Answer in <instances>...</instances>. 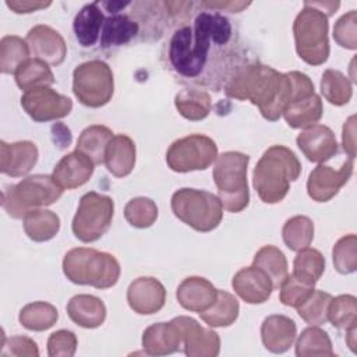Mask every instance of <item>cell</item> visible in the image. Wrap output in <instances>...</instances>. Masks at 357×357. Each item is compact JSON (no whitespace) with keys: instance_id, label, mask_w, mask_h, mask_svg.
I'll use <instances>...</instances> for the list:
<instances>
[{"instance_id":"obj_36","label":"cell","mask_w":357,"mask_h":357,"mask_svg":"<svg viewBox=\"0 0 357 357\" xmlns=\"http://www.w3.org/2000/svg\"><path fill=\"white\" fill-rule=\"evenodd\" d=\"M298 254L293 262V276L298 280L314 284L321 279L325 271V258L315 248H303L297 251Z\"/></svg>"},{"instance_id":"obj_5","label":"cell","mask_w":357,"mask_h":357,"mask_svg":"<svg viewBox=\"0 0 357 357\" xmlns=\"http://www.w3.org/2000/svg\"><path fill=\"white\" fill-rule=\"evenodd\" d=\"M250 156L237 151L218 155L213 167V181L223 209L237 213L248 206L250 190L247 183V167Z\"/></svg>"},{"instance_id":"obj_41","label":"cell","mask_w":357,"mask_h":357,"mask_svg":"<svg viewBox=\"0 0 357 357\" xmlns=\"http://www.w3.org/2000/svg\"><path fill=\"white\" fill-rule=\"evenodd\" d=\"M328 321L342 331L354 326L357 324V298L351 294L332 297L328 305Z\"/></svg>"},{"instance_id":"obj_28","label":"cell","mask_w":357,"mask_h":357,"mask_svg":"<svg viewBox=\"0 0 357 357\" xmlns=\"http://www.w3.org/2000/svg\"><path fill=\"white\" fill-rule=\"evenodd\" d=\"M324 113V106L319 95L315 92L291 100L283 110V117L291 128H307L317 124Z\"/></svg>"},{"instance_id":"obj_16","label":"cell","mask_w":357,"mask_h":357,"mask_svg":"<svg viewBox=\"0 0 357 357\" xmlns=\"http://www.w3.org/2000/svg\"><path fill=\"white\" fill-rule=\"evenodd\" d=\"M31 53L49 66H59L67 56V45L63 36L49 25H35L25 38Z\"/></svg>"},{"instance_id":"obj_53","label":"cell","mask_w":357,"mask_h":357,"mask_svg":"<svg viewBox=\"0 0 357 357\" xmlns=\"http://www.w3.org/2000/svg\"><path fill=\"white\" fill-rule=\"evenodd\" d=\"M356 333H357V326H351L349 329H346V343L349 346V349L353 353H357V340H356Z\"/></svg>"},{"instance_id":"obj_52","label":"cell","mask_w":357,"mask_h":357,"mask_svg":"<svg viewBox=\"0 0 357 357\" xmlns=\"http://www.w3.org/2000/svg\"><path fill=\"white\" fill-rule=\"evenodd\" d=\"M310 6L318 8L319 11H322L324 14H326L328 17H331L333 13H336V10L339 8L340 3L339 1H307Z\"/></svg>"},{"instance_id":"obj_1","label":"cell","mask_w":357,"mask_h":357,"mask_svg":"<svg viewBox=\"0 0 357 357\" xmlns=\"http://www.w3.org/2000/svg\"><path fill=\"white\" fill-rule=\"evenodd\" d=\"M233 36L230 21L218 11H201L194 28L184 25L174 31L169 40L167 60L173 71L188 79L201 82L208 66L218 64L229 54Z\"/></svg>"},{"instance_id":"obj_14","label":"cell","mask_w":357,"mask_h":357,"mask_svg":"<svg viewBox=\"0 0 357 357\" xmlns=\"http://www.w3.org/2000/svg\"><path fill=\"white\" fill-rule=\"evenodd\" d=\"M127 303L139 315H152L160 311L166 303L165 286L152 276L134 279L127 289Z\"/></svg>"},{"instance_id":"obj_17","label":"cell","mask_w":357,"mask_h":357,"mask_svg":"<svg viewBox=\"0 0 357 357\" xmlns=\"http://www.w3.org/2000/svg\"><path fill=\"white\" fill-rule=\"evenodd\" d=\"M297 146L304 156L314 163H324L337 153V141L333 131L324 124L304 128L296 138Z\"/></svg>"},{"instance_id":"obj_46","label":"cell","mask_w":357,"mask_h":357,"mask_svg":"<svg viewBox=\"0 0 357 357\" xmlns=\"http://www.w3.org/2000/svg\"><path fill=\"white\" fill-rule=\"evenodd\" d=\"M335 42L344 49H357V11L350 10L343 14L333 26Z\"/></svg>"},{"instance_id":"obj_35","label":"cell","mask_w":357,"mask_h":357,"mask_svg":"<svg viewBox=\"0 0 357 357\" xmlns=\"http://www.w3.org/2000/svg\"><path fill=\"white\" fill-rule=\"evenodd\" d=\"M18 319L25 329L42 332L52 328L57 322L59 311L50 303L33 301L21 308Z\"/></svg>"},{"instance_id":"obj_10","label":"cell","mask_w":357,"mask_h":357,"mask_svg":"<svg viewBox=\"0 0 357 357\" xmlns=\"http://www.w3.org/2000/svg\"><path fill=\"white\" fill-rule=\"evenodd\" d=\"M113 215V199L107 195L89 191L79 199L71 225L73 233L82 243H93L109 230Z\"/></svg>"},{"instance_id":"obj_30","label":"cell","mask_w":357,"mask_h":357,"mask_svg":"<svg viewBox=\"0 0 357 357\" xmlns=\"http://www.w3.org/2000/svg\"><path fill=\"white\" fill-rule=\"evenodd\" d=\"M24 230L32 241H49L60 230V218L45 208L29 211L24 216Z\"/></svg>"},{"instance_id":"obj_42","label":"cell","mask_w":357,"mask_h":357,"mask_svg":"<svg viewBox=\"0 0 357 357\" xmlns=\"http://www.w3.org/2000/svg\"><path fill=\"white\" fill-rule=\"evenodd\" d=\"M126 220L137 229L151 227L158 219V206L148 197H135L124 206Z\"/></svg>"},{"instance_id":"obj_9","label":"cell","mask_w":357,"mask_h":357,"mask_svg":"<svg viewBox=\"0 0 357 357\" xmlns=\"http://www.w3.org/2000/svg\"><path fill=\"white\" fill-rule=\"evenodd\" d=\"M73 92L88 107L107 105L114 93L113 71L102 60H89L77 66L73 71Z\"/></svg>"},{"instance_id":"obj_3","label":"cell","mask_w":357,"mask_h":357,"mask_svg":"<svg viewBox=\"0 0 357 357\" xmlns=\"http://www.w3.org/2000/svg\"><path fill=\"white\" fill-rule=\"evenodd\" d=\"M301 173V163L296 153L284 145H272L257 162L252 184L265 204L280 202Z\"/></svg>"},{"instance_id":"obj_50","label":"cell","mask_w":357,"mask_h":357,"mask_svg":"<svg viewBox=\"0 0 357 357\" xmlns=\"http://www.w3.org/2000/svg\"><path fill=\"white\" fill-rule=\"evenodd\" d=\"M52 4V1H36V0H7L6 6L17 13V14H28V13H35L39 11L42 8H46Z\"/></svg>"},{"instance_id":"obj_24","label":"cell","mask_w":357,"mask_h":357,"mask_svg":"<svg viewBox=\"0 0 357 357\" xmlns=\"http://www.w3.org/2000/svg\"><path fill=\"white\" fill-rule=\"evenodd\" d=\"M70 319L81 328L95 329L106 319L105 303L92 294H77L67 304Z\"/></svg>"},{"instance_id":"obj_44","label":"cell","mask_w":357,"mask_h":357,"mask_svg":"<svg viewBox=\"0 0 357 357\" xmlns=\"http://www.w3.org/2000/svg\"><path fill=\"white\" fill-rule=\"evenodd\" d=\"M335 269L342 275H349L357 269V237L346 234L340 237L332 250Z\"/></svg>"},{"instance_id":"obj_45","label":"cell","mask_w":357,"mask_h":357,"mask_svg":"<svg viewBox=\"0 0 357 357\" xmlns=\"http://www.w3.org/2000/svg\"><path fill=\"white\" fill-rule=\"evenodd\" d=\"M314 284L304 283L293 275H289L279 287V300L287 307L297 308L308 298V296L314 291Z\"/></svg>"},{"instance_id":"obj_49","label":"cell","mask_w":357,"mask_h":357,"mask_svg":"<svg viewBox=\"0 0 357 357\" xmlns=\"http://www.w3.org/2000/svg\"><path fill=\"white\" fill-rule=\"evenodd\" d=\"M342 145L343 151L347 153L349 158H356V116H350L342 130Z\"/></svg>"},{"instance_id":"obj_6","label":"cell","mask_w":357,"mask_h":357,"mask_svg":"<svg viewBox=\"0 0 357 357\" xmlns=\"http://www.w3.org/2000/svg\"><path fill=\"white\" fill-rule=\"evenodd\" d=\"M63 191L53 176L32 174L3 190L1 206L11 218L24 219L29 211L54 204Z\"/></svg>"},{"instance_id":"obj_7","label":"cell","mask_w":357,"mask_h":357,"mask_svg":"<svg viewBox=\"0 0 357 357\" xmlns=\"http://www.w3.org/2000/svg\"><path fill=\"white\" fill-rule=\"evenodd\" d=\"M328 15L304 3L293 24L296 52L310 66L324 64L331 53L328 38Z\"/></svg>"},{"instance_id":"obj_19","label":"cell","mask_w":357,"mask_h":357,"mask_svg":"<svg viewBox=\"0 0 357 357\" xmlns=\"http://www.w3.org/2000/svg\"><path fill=\"white\" fill-rule=\"evenodd\" d=\"M38 148L32 141L0 142V170L10 177L28 174L38 162Z\"/></svg>"},{"instance_id":"obj_39","label":"cell","mask_w":357,"mask_h":357,"mask_svg":"<svg viewBox=\"0 0 357 357\" xmlns=\"http://www.w3.org/2000/svg\"><path fill=\"white\" fill-rule=\"evenodd\" d=\"M29 46L25 39L7 35L0 40V71L3 74H15L20 66L29 59Z\"/></svg>"},{"instance_id":"obj_23","label":"cell","mask_w":357,"mask_h":357,"mask_svg":"<svg viewBox=\"0 0 357 357\" xmlns=\"http://www.w3.org/2000/svg\"><path fill=\"white\" fill-rule=\"evenodd\" d=\"M297 336L296 322L280 314L269 315L261 325V339L271 353H284L290 349Z\"/></svg>"},{"instance_id":"obj_18","label":"cell","mask_w":357,"mask_h":357,"mask_svg":"<svg viewBox=\"0 0 357 357\" xmlns=\"http://www.w3.org/2000/svg\"><path fill=\"white\" fill-rule=\"evenodd\" d=\"M231 287L248 304H262L273 291V283L269 276L254 265L237 271L231 279Z\"/></svg>"},{"instance_id":"obj_11","label":"cell","mask_w":357,"mask_h":357,"mask_svg":"<svg viewBox=\"0 0 357 357\" xmlns=\"http://www.w3.org/2000/svg\"><path fill=\"white\" fill-rule=\"evenodd\" d=\"M218 158V145L208 135L191 134L176 139L166 152L167 166L177 173L208 169Z\"/></svg>"},{"instance_id":"obj_21","label":"cell","mask_w":357,"mask_h":357,"mask_svg":"<svg viewBox=\"0 0 357 357\" xmlns=\"http://www.w3.org/2000/svg\"><path fill=\"white\" fill-rule=\"evenodd\" d=\"M183 344V331L173 318L169 322H158L148 326L142 333V347L146 354L166 356L176 353Z\"/></svg>"},{"instance_id":"obj_34","label":"cell","mask_w":357,"mask_h":357,"mask_svg":"<svg viewBox=\"0 0 357 357\" xmlns=\"http://www.w3.org/2000/svg\"><path fill=\"white\" fill-rule=\"evenodd\" d=\"M14 75L18 88L24 92L33 88L50 86L56 81L49 64L35 57L24 61Z\"/></svg>"},{"instance_id":"obj_2","label":"cell","mask_w":357,"mask_h":357,"mask_svg":"<svg viewBox=\"0 0 357 357\" xmlns=\"http://www.w3.org/2000/svg\"><path fill=\"white\" fill-rule=\"evenodd\" d=\"M229 98L250 100L262 117L276 121L291 100V81L289 74L280 73L262 63L238 67L225 85Z\"/></svg>"},{"instance_id":"obj_47","label":"cell","mask_w":357,"mask_h":357,"mask_svg":"<svg viewBox=\"0 0 357 357\" xmlns=\"http://www.w3.org/2000/svg\"><path fill=\"white\" fill-rule=\"evenodd\" d=\"M1 357H38L39 349L35 340L28 336H11L6 337L3 333L1 340Z\"/></svg>"},{"instance_id":"obj_31","label":"cell","mask_w":357,"mask_h":357,"mask_svg":"<svg viewBox=\"0 0 357 357\" xmlns=\"http://www.w3.org/2000/svg\"><path fill=\"white\" fill-rule=\"evenodd\" d=\"M238 312V300L229 291L218 290L215 303L208 310L199 312V317L206 325L212 328H226L236 322Z\"/></svg>"},{"instance_id":"obj_32","label":"cell","mask_w":357,"mask_h":357,"mask_svg":"<svg viewBox=\"0 0 357 357\" xmlns=\"http://www.w3.org/2000/svg\"><path fill=\"white\" fill-rule=\"evenodd\" d=\"M174 106L177 112L187 120L199 121L208 117L212 102L208 92L195 88L181 89L174 96Z\"/></svg>"},{"instance_id":"obj_38","label":"cell","mask_w":357,"mask_h":357,"mask_svg":"<svg viewBox=\"0 0 357 357\" xmlns=\"http://www.w3.org/2000/svg\"><path fill=\"white\" fill-rule=\"evenodd\" d=\"M321 93L331 105L343 106L349 103L353 96V85L343 73L328 68L321 78Z\"/></svg>"},{"instance_id":"obj_25","label":"cell","mask_w":357,"mask_h":357,"mask_svg":"<svg viewBox=\"0 0 357 357\" xmlns=\"http://www.w3.org/2000/svg\"><path fill=\"white\" fill-rule=\"evenodd\" d=\"M135 144L128 135H113L105 153L106 169L114 177H126L132 172L135 166Z\"/></svg>"},{"instance_id":"obj_40","label":"cell","mask_w":357,"mask_h":357,"mask_svg":"<svg viewBox=\"0 0 357 357\" xmlns=\"http://www.w3.org/2000/svg\"><path fill=\"white\" fill-rule=\"evenodd\" d=\"M282 237L291 251L307 248L314 240V223L308 216L296 215L283 225Z\"/></svg>"},{"instance_id":"obj_15","label":"cell","mask_w":357,"mask_h":357,"mask_svg":"<svg viewBox=\"0 0 357 357\" xmlns=\"http://www.w3.org/2000/svg\"><path fill=\"white\" fill-rule=\"evenodd\" d=\"M183 331L184 353L188 357H216L220 351L219 335L208 328L201 326L194 318L176 317Z\"/></svg>"},{"instance_id":"obj_12","label":"cell","mask_w":357,"mask_h":357,"mask_svg":"<svg viewBox=\"0 0 357 357\" xmlns=\"http://www.w3.org/2000/svg\"><path fill=\"white\" fill-rule=\"evenodd\" d=\"M21 106L33 121L45 123L68 116L73 110V100L50 86H40L25 91L21 96Z\"/></svg>"},{"instance_id":"obj_43","label":"cell","mask_w":357,"mask_h":357,"mask_svg":"<svg viewBox=\"0 0 357 357\" xmlns=\"http://www.w3.org/2000/svg\"><path fill=\"white\" fill-rule=\"evenodd\" d=\"M332 296L324 290H315L308 296V298L297 307V312L310 325H322L328 321V305Z\"/></svg>"},{"instance_id":"obj_4","label":"cell","mask_w":357,"mask_h":357,"mask_svg":"<svg viewBox=\"0 0 357 357\" xmlns=\"http://www.w3.org/2000/svg\"><path fill=\"white\" fill-rule=\"evenodd\" d=\"M63 272L75 284L109 289L119 282L121 268L116 257L109 252L77 247L64 255Z\"/></svg>"},{"instance_id":"obj_27","label":"cell","mask_w":357,"mask_h":357,"mask_svg":"<svg viewBox=\"0 0 357 357\" xmlns=\"http://www.w3.org/2000/svg\"><path fill=\"white\" fill-rule=\"evenodd\" d=\"M139 32V25L127 14L114 13L105 18L99 43L102 49H110L131 42Z\"/></svg>"},{"instance_id":"obj_48","label":"cell","mask_w":357,"mask_h":357,"mask_svg":"<svg viewBox=\"0 0 357 357\" xmlns=\"http://www.w3.org/2000/svg\"><path fill=\"white\" fill-rule=\"evenodd\" d=\"M78 340L74 332L60 329L47 339V354L50 357H73L77 351Z\"/></svg>"},{"instance_id":"obj_8","label":"cell","mask_w":357,"mask_h":357,"mask_svg":"<svg viewBox=\"0 0 357 357\" xmlns=\"http://www.w3.org/2000/svg\"><path fill=\"white\" fill-rule=\"evenodd\" d=\"M172 211L176 218L197 231H212L223 218L218 195L197 188H180L172 195Z\"/></svg>"},{"instance_id":"obj_22","label":"cell","mask_w":357,"mask_h":357,"mask_svg":"<svg viewBox=\"0 0 357 357\" xmlns=\"http://www.w3.org/2000/svg\"><path fill=\"white\" fill-rule=\"evenodd\" d=\"M176 297L183 308L199 314L215 303L218 289L205 278L190 276L178 284Z\"/></svg>"},{"instance_id":"obj_26","label":"cell","mask_w":357,"mask_h":357,"mask_svg":"<svg viewBox=\"0 0 357 357\" xmlns=\"http://www.w3.org/2000/svg\"><path fill=\"white\" fill-rule=\"evenodd\" d=\"M105 18L106 17L102 11V4L99 1L85 4L77 13L73 28L75 38L81 46L92 47L96 42H99Z\"/></svg>"},{"instance_id":"obj_33","label":"cell","mask_w":357,"mask_h":357,"mask_svg":"<svg viewBox=\"0 0 357 357\" xmlns=\"http://www.w3.org/2000/svg\"><path fill=\"white\" fill-rule=\"evenodd\" d=\"M252 265L262 269L273 283V289H279L283 280L289 276L287 259L282 250L275 245L261 247L252 259Z\"/></svg>"},{"instance_id":"obj_37","label":"cell","mask_w":357,"mask_h":357,"mask_svg":"<svg viewBox=\"0 0 357 357\" xmlns=\"http://www.w3.org/2000/svg\"><path fill=\"white\" fill-rule=\"evenodd\" d=\"M296 354L298 357H314V356H329L332 357L333 347L329 335L318 328L311 325L305 328L296 342Z\"/></svg>"},{"instance_id":"obj_51","label":"cell","mask_w":357,"mask_h":357,"mask_svg":"<svg viewBox=\"0 0 357 357\" xmlns=\"http://www.w3.org/2000/svg\"><path fill=\"white\" fill-rule=\"evenodd\" d=\"M251 3L250 1H202V6L216 10L218 13L222 10L230 11V13H240L244 8H247Z\"/></svg>"},{"instance_id":"obj_29","label":"cell","mask_w":357,"mask_h":357,"mask_svg":"<svg viewBox=\"0 0 357 357\" xmlns=\"http://www.w3.org/2000/svg\"><path fill=\"white\" fill-rule=\"evenodd\" d=\"M113 138V131L102 124H93L82 130L77 141V151L86 155L95 165L105 163L106 148Z\"/></svg>"},{"instance_id":"obj_13","label":"cell","mask_w":357,"mask_h":357,"mask_svg":"<svg viewBox=\"0 0 357 357\" xmlns=\"http://www.w3.org/2000/svg\"><path fill=\"white\" fill-rule=\"evenodd\" d=\"M354 159L347 158L339 169L319 163L308 176L307 192L315 202H328L349 181L353 174Z\"/></svg>"},{"instance_id":"obj_20","label":"cell","mask_w":357,"mask_h":357,"mask_svg":"<svg viewBox=\"0 0 357 357\" xmlns=\"http://www.w3.org/2000/svg\"><path fill=\"white\" fill-rule=\"evenodd\" d=\"M95 163L82 152L74 151L64 155L53 169V178L63 190H74L89 181Z\"/></svg>"}]
</instances>
